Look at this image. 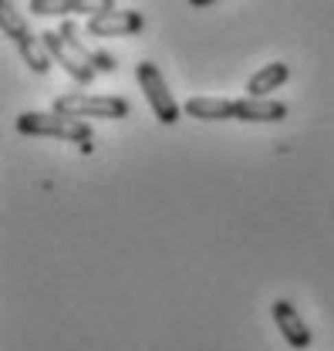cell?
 Wrapping results in <instances>:
<instances>
[{
  "mask_svg": "<svg viewBox=\"0 0 334 351\" xmlns=\"http://www.w3.org/2000/svg\"><path fill=\"white\" fill-rule=\"evenodd\" d=\"M58 34L64 38V44H68V51H71L75 58H82V61L88 64V68H95V64H91V54H95V51H91V47H84V44L78 41V24H75V21H64Z\"/></svg>",
  "mask_w": 334,
  "mask_h": 351,
  "instance_id": "7c38bea8",
  "label": "cell"
},
{
  "mask_svg": "<svg viewBox=\"0 0 334 351\" xmlns=\"http://www.w3.org/2000/svg\"><path fill=\"white\" fill-rule=\"evenodd\" d=\"M135 78H139V85H142V91H145V101H149V108H152L156 122H163V125H176V122H179V115H182V108H179V101L172 98L166 78H163V71H159L152 61H142V64L135 68Z\"/></svg>",
  "mask_w": 334,
  "mask_h": 351,
  "instance_id": "3957f363",
  "label": "cell"
},
{
  "mask_svg": "<svg viewBox=\"0 0 334 351\" xmlns=\"http://www.w3.org/2000/svg\"><path fill=\"white\" fill-rule=\"evenodd\" d=\"M193 7H209V3H216V0H189Z\"/></svg>",
  "mask_w": 334,
  "mask_h": 351,
  "instance_id": "2e32d148",
  "label": "cell"
},
{
  "mask_svg": "<svg viewBox=\"0 0 334 351\" xmlns=\"http://www.w3.org/2000/svg\"><path fill=\"white\" fill-rule=\"evenodd\" d=\"M41 41L47 44L51 58H54V61H58V64H61V68H64V71H68V75L78 82V85H91V82H95V75H98V71H95V68H88L82 58H75V54L68 51V44H64V38H61L58 31H44Z\"/></svg>",
  "mask_w": 334,
  "mask_h": 351,
  "instance_id": "5b68a950",
  "label": "cell"
},
{
  "mask_svg": "<svg viewBox=\"0 0 334 351\" xmlns=\"http://www.w3.org/2000/svg\"><path fill=\"white\" fill-rule=\"evenodd\" d=\"M270 311H274V321H277V328H281V338H287V345H291V348H307V345L314 341V338H311L307 321L294 311V304L277 301Z\"/></svg>",
  "mask_w": 334,
  "mask_h": 351,
  "instance_id": "8992f818",
  "label": "cell"
},
{
  "mask_svg": "<svg viewBox=\"0 0 334 351\" xmlns=\"http://www.w3.org/2000/svg\"><path fill=\"white\" fill-rule=\"evenodd\" d=\"M287 78H291V68H287L284 61H270L267 68H260L250 82H247V95H250V98H267L270 91H277Z\"/></svg>",
  "mask_w": 334,
  "mask_h": 351,
  "instance_id": "9c48e42d",
  "label": "cell"
},
{
  "mask_svg": "<svg viewBox=\"0 0 334 351\" xmlns=\"http://www.w3.org/2000/svg\"><path fill=\"white\" fill-rule=\"evenodd\" d=\"M287 119V105L274 98H237V122H281Z\"/></svg>",
  "mask_w": 334,
  "mask_h": 351,
  "instance_id": "ba28073f",
  "label": "cell"
},
{
  "mask_svg": "<svg viewBox=\"0 0 334 351\" xmlns=\"http://www.w3.org/2000/svg\"><path fill=\"white\" fill-rule=\"evenodd\" d=\"M17 51H21V58L27 61V68H31V71H38V75H44V71L51 68V61H54V58H51V51H47V44H44L41 38H34V34L17 44Z\"/></svg>",
  "mask_w": 334,
  "mask_h": 351,
  "instance_id": "30bf717a",
  "label": "cell"
},
{
  "mask_svg": "<svg viewBox=\"0 0 334 351\" xmlns=\"http://www.w3.org/2000/svg\"><path fill=\"white\" fill-rule=\"evenodd\" d=\"M0 27H3V34H7L14 44H21L24 38H31L27 21L14 10V3H10V0H0Z\"/></svg>",
  "mask_w": 334,
  "mask_h": 351,
  "instance_id": "8fae6325",
  "label": "cell"
},
{
  "mask_svg": "<svg viewBox=\"0 0 334 351\" xmlns=\"http://www.w3.org/2000/svg\"><path fill=\"white\" fill-rule=\"evenodd\" d=\"M142 24H145V17L139 10H112V14L91 17L88 34H95V38H126V34H139Z\"/></svg>",
  "mask_w": 334,
  "mask_h": 351,
  "instance_id": "277c9868",
  "label": "cell"
},
{
  "mask_svg": "<svg viewBox=\"0 0 334 351\" xmlns=\"http://www.w3.org/2000/svg\"><path fill=\"white\" fill-rule=\"evenodd\" d=\"M91 64H95V71H115V61H112V54H105V51H95V54H91Z\"/></svg>",
  "mask_w": 334,
  "mask_h": 351,
  "instance_id": "9a60e30c",
  "label": "cell"
},
{
  "mask_svg": "<svg viewBox=\"0 0 334 351\" xmlns=\"http://www.w3.org/2000/svg\"><path fill=\"white\" fill-rule=\"evenodd\" d=\"M182 112L193 115V119H200V122H226V119H237V101L213 98V95H193L182 105Z\"/></svg>",
  "mask_w": 334,
  "mask_h": 351,
  "instance_id": "52a82bcc",
  "label": "cell"
},
{
  "mask_svg": "<svg viewBox=\"0 0 334 351\" xmlns=\"http://www.w3.org/2000/svg\"><path fill=\"white\" fill-rule=\"evenodd\" d=\"M31 14H38V17H64V14H75V0H31Z\"/></svg>",
  "mask_w": 334,
  "mask_h": 351,
  "instance_id": "4fadbf2b",
  "label": "cell"
},
{
  "mask_svg": "<svg viewBox=\"0 0 334 351\" xmlns=\"http://www.w3.org/2000/svg\"><path fill=\"white\" fill-rule=\"evenodd\" d=\"M17 132L21 135H47V138H61V142H91V125L82 119H68L61 112H24L17 115Z\"/></svg>",
  "mask_w": 334,
  "mask_h": 351,
  "instance_id": "6da1fadb",
  "label": "cell"
},
{
  "mask_svg": "<svg viewBox=\"0 0 334 351\" xmlns=\"http://www.w3.org/2000/svg\"><path fill=\"white\" fill-rule=\"evenodd\" d=\"M112 10H115V0H75V14H88V21Z\"/></svg>",
  "mask_w": 334,
  "mask_h": 351,
  "instance_id": "5bb4252c",
  "label": "cell"
},
{
  "mask_svg": "<svg viewBox=\"0 0 334 351\" xmlns=\"http://www.w3.org/2000/svg\"><path fill=\"white\" fill-rule=\"evenodd\" d=\"M51 112L68 119H126L128 101L119 95H58Z\"/></svg>",
  "mask_w": 334,
  "mask_h": 351,
  "instance_id": "7a4b0ae2",
  "label": "cell"
}]
</instances>
